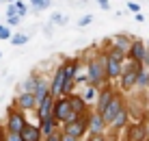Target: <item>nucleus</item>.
<instances>
[{
  "mask_svg": "<svg viewBox=\"0 0 149 141\" xmlns=\"http://www.w3.org/2000/svg\"><path fill=\"white\" fill-rule=\"evenodd\" d=\"M86 80H89V85H91V87H97V89H100V87L106 82V63H104V59L95 56V59H91V61H89Z\"/></svg>",
  "mask_w": 149,
  "mask_h": 141,
  "instance_id": "f257e3e1",
  "label": "nucleus"
},
{
  "mask_svg": "<svg viewBox=\"0 0 149 141\" xmlns=\"http://www.w3.org/2000/svg\"><path fill=\"white\" fill-rule=\"evenodd\" d=\"M123 59H125V54H121V52L115 50V48L104 56V63H106V80H115V78L121 76Z\"/></svg>",
  "mask_w": 149,
  "mask_h": 141,
  "instance_id": "f03ea898",
  "label": "nucleus"
},
{
  "mask_svg": "<svg viewBox=\"0 0 149 141\" xmlns=\"http://www.w3.org/2000/svg\"><path fill=\"white\" fill-rule=\"evenodd\" d=\"M52 117H54V122L56 124H69V122H74L76 117V113H74V109H71V104H69V98H58V100L54 102V111H52Z\"/></svg>",
  "mask_w": 149,
  "mask_h": 141,
  "instance_id": "7ed1b4c3",
  "label": "nucleus"
},
{
  "mask_svg": "<svg viewBox=\"0 0 149 141\" xmlns=\"http://www.w3.org/2000/svg\"><path fill=\"white\" fill-rule=\"evenodd\" d=\"M89 117H91V113L86 111V113H82L80 117H76L74 122L65 124L63 135H67V137H74V139H80L82 135H84L86 130H89Z\"/></svg>",
  "mask_w": 149,
  "mask_h": 141,
  "instance_id": "20e7f679",
  "label": "nucleus"
},
{
  "mask_svg": "<svg viewBox=\"0 0 149 141\" xmlns=\"http://www.w3.org/2000/svg\"><path fill=\"white\" fill-rule=\"evenodd\" d=\"M141 65L143 63H138V61H127V67H125V72H121V87L125 91H130V89H134L136 87V82H138V74H141Z\"/></svg>",
  "mask_w": 149,
  "mask_h": 141,
  "instance_id": "39448f33",
  "label": "nucleus"
},
{
  "mask_svg": "<svg viewBox=\"0 0 149 141\" xmlns=\"http://www.w3.org/2000/svg\"><path fill=\"white\" fill-rule=\"evenodd\" d=\"M24 126H26L24 113L19 111V109H13V106H11V109L7 111V133H11V135H19Z\"/></svg>",
  "mask_w": 149,
  "mask_h": 141,
  "instance_id": "423d86ee",
  "label": "nucleus"
},
{
  "mask_svg": "<svg viewBox=\"0 0 149 141\" xmlns=\"http://www.w3.org/2000/svg\"><path fill=\"white\" fill-rule=\"evenodd\" d=\"M121 111H123V106H121V98H119V96H112V100L108 102V106H106V109H104V113H102V119H104V124H112Z\"/></svg>",
  "mask_w": 149,
  "mask_h": 141,
  "instance_id": "0eeeda50",
  "label": "nucleus"
},
{
  "mask_svg": "<svg viewBox=\"0 0 149 141\" xmlns=\"http://www.w3.org/2000/svg\"><path fill=\"white\" fill-rule=\"evenodd\" d=\"M52 111H54V98H52V93H48V96L37 104L39 122H41V119H45V117H52Z\"/></svg>",
  "mask_w": 149,
  "mask_h": 141,
  "instance_id": "6e6552de",
  "label": "nucleus"
},
{
  "mask_svg": "<svg viewBox=\"0 0 149 141\" xmlns=\"http://www.w3.org/2000/svg\"><path fill=\"white\" fill-rule=\"evenodd\" d=\"M15 104L19 111H30V109H37V98H35V93H19Z\"/></svg>",
  "mask_w": 149,
  "mask_h": 141,
  "instance_id": "1a4fd4ad",
  "label": "nucleus"
},
{
  "mask_svg": "<svg viewBox=\"0 0 149 141\" xmlns=\"http://www.w3.org/2000/svg\"><path fill=\"white\" fill-rule=\"evenodd\" d=\"M19 139H22V141H41V130H39V126L26 122V126H24L22 133H19Z\"/></svg>",
  "mask_w": 149,
  "mask_h": 141,
  "instance_id": "9d476101",
  "label": "nucleus"
},
{
  "mask_svg": "<svg viewBox=\"0 0 149 141\" xmlns=\"http://www.w3.org/2000/svg\"><path fill=\"white\" fill-rule=\"evenodd\" d=\"M63 85H65V78H63V70H56V74L52 78V87H50V93L52 98H63Z\"/></svg>",
  "mask_w": 149,
  "mask_h": 141,
  "instance_id": "9b49d317",
  "label": "nucleus"
},
{
  "mask_svg": "<svg viewBox=\"0 0 149 141\" xmlns=\"http://www.w3.org/2000/svg\"><path fill=\"white\" fill-rule=\"evenodd\" d=\"M97 96H100V98H97V111L95 113H100V115H102L104 109L108 106V102L112 100V91H110V87H102V89L97 91Z\"/></svg>",
  "mask_w": 149,
  "mask_h": 141,
  "instance_id": "f8f14e48",
  "label": "nucleus"
},
{
  "mask_svg": "<svg viewBox=\"0 0 149 141\" xmlns=\"http://www.w3.org/2000/svg\"><path fill=\"white\" fill-rule=\"evenodd\" d=\"M130 59L132 61H138V63H143L145 61V44L143 41H132V46H130Z\"/></svg>",
  "mask_w": 149,
  "mask_h": 141,
  "instance_id": "ddd939ff",
  "label": "nucleus"
},
{
  "mask_svg": "<svg viewBox=\"0 0 149 141\" xmlns=\"http://www.w3.org/2000/svg\"><path fill=\"white\" fill-rule=\"evenodd\" d=\"M69 104H71V109H74V113L76 115H82V113H86V104H84V100H82V96L80 93H69Z\"/></svg>",
  "mask_w": 149,
  "mask_h": 141,
  "instance_id": "4468645a",
  "label": "nucleus"
},
{
  "mask_svg": "<svg viewBox=\"0 0 149 141\" xmlns=\"http://www.w3.org/2000/svg\"><path fill=\"white\" fill-rule=\"evenodd\" d=\"M104 119H102L100 113H91V117H89V133L91 135H102V130H104Z\"/></svg>",
  "mask_w": 149,
  "mask_h": 141,
  "instance_id": "2eb2a0df",
  "label": "nucleus"
},
{
  "mask_svg": "<svg viewBox=\"0 0 149 141\" xmlns=\"http://www.w3.org/2000/svg\"><path fill=\"white\" fill-rule=\"evenodd\" d=\"M132 41H134V39H130L127 35H117V37H115V50H119L121 54H125V52H130Z\"/></svg>",
  "mask_w": 149,
  "mask_h": 141,
  "instance_id": "dca6fc26",
  "label": "nucleus"
},
{
  "mask_svg": "<svg viewBox=\"0 0 149 141\" xmlns=\"http://www.w3.org/2000/svg\"><path fill=\"white\" fill-rule=\"evenodd\" d=\"M39 130H41V135H45V137H50V135L56 130V122H54V117H45V119H41V124H39Z\"/></svg>",
  "mask_w": 149,
  "mask_h": 141,
  "instance_id": "f3484780",
  "label": "nucleus"
},
{
  "mask_svg": "<svg viewBox=\"0 0 149 141\" xmlns=\"http://www.w3.org/2000/svg\"><path fill=\"white\" fill-rule=\"evenodd\" d=\"M50 93V87H48V82L43 80V78H39V82H37V89H35V98H37V104L43 100L45 96Z\"/></svg>",
  "mask_w": 149,
  "mask_h": 141,
  "instance_id": "a211bd4d",
  "label": "nucleus"
},
{
  "mask_svg": "<svg viewBox=\"0 0 149 141\" xmlns=\"http://www.w3.org/2000/svg\"><path fill=\"white\" fill-rule=\"evenodd\" d=\"M97 91H100L97 87H91V85H86V89L80 93V96H82V100H84V104H91V102H95V100H97Z\"/></svg>",
  "mask_w": 149,
  "mask_h": 141,
  "instance_id": "6ab92c4d",
  "label": "nucleus"
},
{
  "mask_svg": "<svg viewBox=\"0 0 149 141\" xmlns=\"http://www.w3.org/2000/svg\"><path fill=\"white\" fill-rule=\"evenodd\" d=\"M37 82H39L37 76H28L26 80L22 82V93H35V89H37Z\"/></svg>",
  "mask_w": 149,
  "mask_h": 141,
  "instance_id": "aec40b11",
  "label": "nucleus"
},
{
  "mask_svg": "<svg viewBox=\"0 0 149 141\" xmlns=\"http://www.w3.org/2000/svg\"><path fill=\"white\" fill-rule=\"evenodd\" d=\"M147 137V130L141 126H130V139L132 141H145Z\"/></svg>",
  "mask_w": 149,
  "mask_h": 141,
  "instance_id": "412c9836",
  "label": "nucleus"
},
{
  "mask_svg": "<svg viewBox=\"0 0 149 141\" xmlns=\"http://www.w3.org/2000/svg\"><path fill=\"white\" fill-rule=\"evenodd\" d=\"M30 4H33V11H43V9H50L52 7V2L50 0H30Z\"/></svg>",
  "mask_w": 149,
  "mask_h": 141,
  "instance_id": "4be33fe9",
  "label": "nucleus"
},
{
  "mask_svg": "<svg viewBox=\"0 0 149 141\" xmlns=\"http://www.w3.org/2000/svg\"><path fill=\"white\" fill-rule=\"evenodd\" d=\"M125 122H127V111L123 109L119 115H117V119L112 122V126H115V130H117V128H123V126H125Z\"/></svg>",
  "mask_w": 149,
  "mask_h": 141,
  "instance_id": "5701e85b",
  "label": "nucleus"
},
{
  "mask_svg": "<svg viewBox=\"0 0 149 141\" xmlns=\"http://www.w3.org/2000/svg\"><path fill=\"white\" fill-rule=\"evenodd\" d=\"M11 44H13V46H24V44H28V35H24V33L11 35Z\"/></svg>",
  "mask_w": 149,
  "mask_h": 141,
  "instance_id": "b1692460",
  "label": "nucleus"
},
{
  "mask_svg": "<svg viewBox=\"0 0 149 141\" xmlns=\"http://www.w3.org/2000/svg\"><path fill=\"white\" fill-rule=\"evenodd\" d=\"M52 24H67V15H61V13H52Z\"/></svg>",
  "mask_w": 149,
  "mask_h": 141,
  "instance_id": "393cba45",
  "label": "nucleus"
},
{
  "mask_svg": "<svg viewBox=\"0 0 149 141\" xmlns=\"http://www.w3.org/2000/svg\"><path fill=\"white\" fill-rule=\"evenodd\" d=\"M127 9H130V11L134 13V15H138V13H141V4H138V2H132V0L127 2Z\"/></svg>",
  "mask_w": 149,
  "mask_h": 141,
  "instance_id": "a878e982",
  "label": "nucleus"
},
{
  "mask_svg": "<svg viewBox=\"0 0 149 141\" xmlns=\"http://www.w3.org/2000/svg\"><path fill=\"white\" fill-rule=\"evenodd\" d=\"M91 22H93V15H84V18L78 20V26L82 28V26H86V24H91Z\"/></svg>",
  "mask_w": 149,
  "mask_h": 141,
  "instance_id": "bb28decb",
  "label": "nucleus"
},
{
  "mask_svg": "<svg viewBox=\"0 0 149 141\" xmlns=\"http://www.w3.org/2000/svg\"><path fill=\"white\" fill-rule=\"evenodd\" d=\"M63 139V133H58V130H54L50 137H45V141H61Z\"/></svg>",
  "mask_w": 149,
  "mask_h": 141,
  "instance_id": "cd10ccee",
  "label": "nucleus"
},
{
  "mask_svg": "<svg viewBox=\"0 0 149 141\" xmlns=\"http://www.w3.org/2000/svg\"><path fill=\"white\" fill-rule=\"evenodd\" d=\"M19 22H22V18H17V15H13V18H7V24H9V26H17Z\"/></svg>",
  "mask_w": 149,
  "mask_h": 141,
  "instance_id": "c85d7f7f",
  "label": "nucleus"
},
{
  "mask_svg": "<svg viewBox=\"0 0 149 141\" xmlns=\"http://www.w3.org/2000/svg\"><path fill=\"white\" fill-rule=\"evenodd\" d=\"M97 4H100L102 11H108V9H110V2H108V0H97Z\"/></svg>",
  "mask_w": 149,
  "mask_h": 141,
  "instance_id": "c756f323",
  "label": "nucleus"
},
{
  "mask_svg": "<svg viewBox=\"0 0 149 141\" xmlns=\"http://www.w3.org/2000/svg\"><path fill=\"white\" fill-rule=\"evenodd\" d=\"M4 141H22L19 139V135H11V133H7V139Z\"/></svg>",
  "mask_w": 149,
  "mask_h": 141,
  "instance_id": "7c9ffc66",
  "label": "nucleus"
},
{
  "mask_svg": "<svg viewBox=\"0 0 149 141\" xmlns=\"http://www.w3.org/2000/svg\"><path fill=\"white\" fill-rule=\"evenodd\" d=\"M0 39H11V30H9V28H4L2 33H0Z\"/></svg>",
  "mask_w": 149,
  "mask_h": 141,
  "instance_id": "2f4dec72",
  "label": "nucleus"
},
{
  "mask_svg": "<svg viewBox=\"0 0 149 141\" xmlns=\"http://www.w3.org/2000/svg\"><path fill=\"white\" fill-rule=\"evenodd\" d=\"M89 141H106V139L102 137V135H91V137H89Z\"/></svg>",
  "mask_w": 149,
  "mask_h": 141,
  "instance_id": "473e14b6",
  "label": "nucleus"
},
{
  "mask_svg": "<svg viewBox=\"0 0 149 141\" xmlns=\"http://www.w3.org/2000/svg\"><path fill=\"white\" fill-rule=\"evenodd\" d=\"M143 63H147V65H149V46L145 48V61H143Z\"/></svg>",
  "mask_w": 149,
  "mask_h": 141,
  "instance_id": "72a5a7b5",
  "label": "nucleus"
},
{
  "mask_svg": "<svg viewBox=\"0 0 149 141\" xmlns=\"http://www.w3.org/2000/svg\"><path fill=\"white\" fill-rule=\"evenodd\" d=\"M61 141H78V139H74V137H67V135H63V139Z\"/></svg>",
  "mask_w": 149,
  "mask_h": 141,
  "instance_id": "f704fd0d",
  "label": "nucleus"
},
{
  "mask_svg": "<svg viewBox=\"0 0 149 141\" xmlns=\"http://www.w3.org/2000/svg\"><path fill=\"white\" fill-rule=\"evenodd\" d=\"M4 2H9V4H13V2H17V0H4Z\"/></svg>",
  "mask_w": 149,
  "mask_h": 141,
  "instance_id": "c9c22d12",
  "label": "nucleus"
},
{
  "mask_svg": "<svg viewBox=\"0 0 149 141\" xmlns=\"http://www.w3.org/2000/svg\"><path fill=\"white\" fill-rule=\"evenodd\" d=\"M147 89H149V72H147Z\"/></svg>",
  "mask_w": 149,
  "mask_h": 141,
  "instance_id": "e433bc0d",
  "label": "nucleus"
},
{
  "mask_svg": "<svg viewBox=\"0 0 149 141\" xmlns=\"http://www.w3.org/2000/svg\"><path fill=\"white\" fill-rule=\"evenodd\" d=\"M2 30H4V26H2V24H0V33H2Z\"/></svg>",
  "mask_w": 149,
  "mask_h": 141,
  "instance_id": "4c0bfd02",
  "label": "nucleus"
},
{
  "mask_svg": "<svg viewBox=\"0 0 149 141\" xmlns=\"http://www.w3.org/2000/svg\"><path fill=\"white\" fill-rule=\"evenodd\" d=\"M0 59H2V52H0Z\"/></svg>",
  "mask_w": 149,
  "mask_h": 141,
  "instance_id": "58836bf2",
  "label": "nucleus"
},
{
  "mask_svg": "<svg viewBox=\"0 0 149 141\" xmlns=\"http://www.w3.org/2000/svg\"><path fill=\"white\" fill-rule=\"evenodd\" d=\"M147 135H149V130H147Z\"/></svg>",
  "mask_w": 149,
  "mask_h": 141,
  "instance_id": "ea45409f",
  "label": "nucleus"
}]
</instances>
